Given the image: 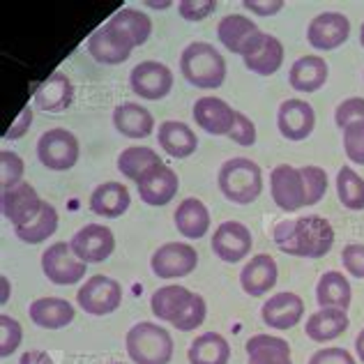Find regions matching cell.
I'll return each instance as SVG.
<instances>
[{
    "label": "cell",
    "instance_id": "cell-8",
    "mask_svg": "<svg viewBox=\"0 0 364 364\" xmlns=\"http://www.w3.org/2000/svg\"><path fill=\"white\" fill-rule=\"evenodd\" d=\"M242 60L249 72H254L258 76H272L284 65V44L274 35L258 31L245 44Z\"/></svg>",
    "mask_w": 364,
    "mask_h": 364
},
{
    "label": "cell",
    "instance_id": "cell-3",
    "mask_svg": "<svg viewBox=\"0 0 364 364\" xmlns=\"http://www.w3.org/2000/svg\"><path fill=\"white\" fill-rule=\"evenodd\" d=\"M219 189L235 205H249L263 191V171L247 157H233L219 168Z\"/></svg>",
    "mask_w": 364,
    "mask_h": 364
},
{
    "label": "cell",
    "instance_id": "cell-11",
    "mask_svg": "<svg viewBox=\"0 0 364 364\" xmlns=\"http://www.w3.org/2000/svg\"><path fill=\"white\" fill-rule=\"evenodd\" d=\"M350 37V21L341 12H323L306 26V42L316 51H334Z\"/></svg>",
    "mask_w": 364,
    "mask_h": 364
},
{
    "label": "cell",
    "instance_id": "cell-50",
    "mask_svg": "<svg viewBox=\"0 0 364 364\" xmlns=\"http://www.w3.org/2000/svg\"><path fill=\"white\" fill-rule=\"evenodd\" d=\"M245 7L252 14H256V16H272V14L279 12V9H284V3H282V0H272V3H258V0H247Z\"/></svg>",
    "mask_w": 364,
    "mask_h": 364
},
{
    "label": "cell",
    "instance_id": "cell-28",
    "mask_svg": "<svg viewBox=\"0 0 364 364\" xmlns=\"http://www.w3.org/2000/svg\"><path fill=\"white\" fill-rule=\"evenodd\" d=\"M173 217H176L178 233L182 237H189V240L205 237V233L210 231V210L200 198L189 196L185 200H180Z\"/></svg>",
    "mask_w": 364,
    "mask_h": 364
},
{
    "label": "cell",
    "instance_id": "cell-35",
    "mask_svg": "<svg viewBox=\"0 0 364 364\" xmlns=\"http://www.w3.org/2000/svg\"><path fill=\"white\" fill-rule=\"evenodd\" d=\"M157 164H161V159H159L157 152L148 146L124 148L118 155V171L127 180H134V182H139L150 168H155Z\"/></svg>",
    "mask_w": 364,
    "mask_h": 364
},
{
    "label": "cell",
    "instance_id": "cell-15",
    "mask_svg": "<svg viewBox=\"0 0 364 364\" xmlns=\"http://www.w3.org/2000/svg\"><path fill=\"white\" fill-rule=\"evenodd\" d=\"M44 200L37 194V189L31 185V182H21L12 189H3L0 194V210H3V217L9 224L23 226L31 219H35L42 213Z\"/></svg>",
    "mask_w": 364,
    "mask_h": 364
},
{
    "label": "cell",
    "instance_id": "cell-33",
    "mask_svg": "<svg viewBox=\"0 0 364 364\" xmlns=\"http://www.w3.org/2000/svg\"><path fill=\"white\" fill-rule=\"evenodd\" d=\"M258 33V26L245 14H228L217 26V37L228 51L242 55L245 44L252 40V35Z\"/></svg>",
    "mask_w": 364,
    "mask_h": 364
},
{
    "label": "cell",
    "instance_id": "cell-7",
    "mask_svg": "<svg viewBox=\"0 0 364 364\" xmlns=\"http://www.w3.org/2000/svg\"><path fill=\"white\" fill-rule=\"evenodd\" d=\"M42 270L51 284L72 286V284H79L85 277L88 263H83L81 258L74 254L70 242H53L42 254Z\"/></svg>",
    "mask_w": 364,
    "mask_h": 364
},
{
    "label": "cell",
    "instance_id": "cell-10",
    "mask_svg": "<svg viewBox=\"0 0 364 364\" xmlns=\"http://www.w3.org/2000/svg\"><path fill=\"white\" fill-rule=\"evenodd\" d=\"M134 49L136 44L129 40V35H124L109 21L88 37V53L102 65H120L129 58Z\"/></svg>",
    "mask_w": 364,
    "mask_h": 364
},
{
    "label": "cell",
    "instance_id": "cell-19",
    "mask_svg": "<svg viewBox=\"0 0 364 364\" xmlns=\"http://www.w3.org/2000/svg\"><path fill=\"white\" fill-rule=\"evenodd\" d=\"M304 316V300L298 293L284 291L270 295L261 306V318L270 330H291Z\"/></svg>",
    "mask_w": 364,
    "mask_h": 364
},
{
    "label": "cell",
    "instance_id": "cell-16",
    "mask_svg": "<svg viewBox=\"0 0 364 364\" xmlns=\"http://www.w3.org/2000/svg\"><path fill=\"white\" fill-rule=\"evenodd\" d=\"M210 247H213L215 256L222 258L224 263H237L252 254L254 235L242 222H224L217 226Z\"/></svg>",
    "mask_w": 364,
    "mask_h": 364
},
{
    "label": "cell",
    "instance_id": "cell-37",
    "mask_svg": "<svg viewBox=\"0 0 364 364\" xmlns=\"http://www.w3.org/2000/svg\"><path fill=\"white\" fill-rule=\"evenodd\" d=\"M111 26L120 28L124 35H129V40L136 44V46H143L152 35V21L148 14L139 12V9L134 7H122L118 9L116 14L109 18Z\"/></svg>",
    "mask_w": 364,
    "mask_h": 364
},
{
    "label": "cell",
    "instance_id": "cell-13",
    "mask_svg": "<svg viewBox=\"0 0 364 364\" xmlns=\"http://www.w3.org/2000/svg\"><path fill=\"white\" fill-rule=\"evenodd\" d=\"M70 245L83 263H104L116 252V235L104 224H85L72 235Z\"/></svg>",
    "mask_w": 364,
    "mask_h": 364
},
{
    "label": "cell",
    "instance_id": "cell-36",
    "mask_svg": "<svg viewBox=\"0 0 364 364\" xmlns=\"http://www.w3.org/2000/svg\"><path fill=\"white\" fill-rule=\"evenodd\" d=\"M55 231H58V210H55L51 203H46V200H44L40 215L31 219L28 224L14 228L16 237L26 245H40L44 240H49Z\"/></svg>",
    "mask_w": 364,
    "mask_h": 364
},
{
    "label": "cell",
    "instance_id": "cell-31",
    "mask_svg": "<svg viewBox=\"0 0 364 364\" xmlns=\"http://www.w3.org/2000/svg\"><path fill=\"white\" fill-rule=\"evenodd\" d=\"M31 321L37 325V328L44 330H60L67 328L74 321V306L63 300V298H40L31 302Z\"/></svg>",
    "mask_w": 364,
    "mask_h": 364
},
{
    "label": "cell",
    "instance_id": "cell-21",
    "mask_svg": "<svg viewBox=\"0 0 364 364\" xmlns=\"http://www.w3.org/2000/svg\"><path fill=\"white\" fill-rule=\"evenodd\" d=\"M279 267H277V261L270 254H258L252 256L242 272H240V286L247 295L252 298H261V295L270 293L274 289L277 279H279Z\"/></svg>",
    "mask_w": 364,
    "mask_h": 364
},
{
    "label": "cell",
    "instance_id": "cell-24",
    "mask_svg": "<svg viewBox=\"0 0 364 364\" xmlns=\"http://www.w3.org/2000/svg\"><path fill=\"white\" fill-rule=\"evenodd\" d=\"M157 143L161 146V150L168 152V155L176 159H187L194 155L198 148V139L194 129L178 120H164L159 124Z\"/></svg>",
    "mask_w": 364,
    "mask_h": 364
},
{
    "label": "cell",
    "instance_id": "cell-54",
    "mask_svg": "<svg viewBox=\"0 0 364 364\" xmlns=\"http://www.w3.org/2000/svg\"><path fill=\"white\" fill-rule=\"evenodd\" d=\"M171 3H148V7H152V9H166Z\"/></svg>",
    "mask_w": 364,
    "mask_h": 364
},
{
    "label": "cell",
    "instance_id": "cell-5",
    "mask_svg": "<svg viewBox=\"0 0 364 364\" xmlns=\"http://www.w3.org/2000/svg\"><path fill=\"white\" fill-rule=\"evenodd\" d=\"M79 139L70 129L53 127L37 141V159L49 171H70L79 161Z\"/></svg>",
    "mask_w": 364,
    "mask_h": 364
},
{
    "label": "cell",
    "instance_id": "cell-47",
    "mask_svg": "<svg viewBox=\"0 0 364 364\" xmlns=\"http://www.w3.org/2000/svg\"><path fill=\"white\" fill-rule=\"evenodd\" d=\"M341 263H343V270L348 274L358 277V279H364V245L353 242V245L343 247Z\"/></svg>",
    "mask_w": 364,
    "mask_h": 364
},
{
    "label": "cell",
    "instance_id": "cell-49",
    "mask_svg": "<svg viewBox=\"0 0 364 364\" xmlns=\"http://www.w3.org/2000/svg\"><path fill=\"white\" fill-rule=\"evenodd\" d=\"M31 124H33V109H31V107H23L21 116H18L12 124H9V129L3 134V139H5V141H18V139L26 136V134H28V129H31Z\"/></svg>",
    "mask_w": 364,
    "mask_h": 364
},
{
    "label": "cell",
    "instance_id": "cell-17",
    "mask_svg": "<svg viewBox=\"0 0 364 364\" xmlns=\"http://www.w3.org/2000/svg\"><path fill=\"white\" fill-rule=\"evenodd\" d=\"M277 127L279 134L289 141H304L311 136L316 127V111L304 100H286L277 111Z\"/></svg>",
    "mask_w": 364,
    "mask_h": 364
},
{
    "label": "cell",
    "instance_id": "cell-52",
    "mask_svg": "<svg viewBox=\"0 0 364 364\" xmlns=\"http://www.w3.org/2000/svg\"><path fill=\"white\" fill-rule=\"evenodd\" d=\"M355 350H358V358H360L362 364H364V330L355 337Z\"/></svg>",
    "mask_w": 364,
    "mask_h": 364
},
{
    "label": "cell",
    "instance_id": "cell-9",
    "mask_svg": "<svg viewBox=\"0 0 364 364\" xmlns=\"http://www.w3.org/2000/svg\"><path fill=\"white\" fill-rule=\"evenodd\" d=\"M198 252L187 242H166L150 258V267L159 279H176L187 277L196 270Z\"/></svg>",
    "mask_w": 364,
    "mask_h": 364
},
{
    "label": "cell",
    "instance_id": "cell-34",
    "mask_svg": "<svg viewBox=\"0 0 364 364\" xmlns=\"http://www.w3.org/2000/svg\"><path fill=\"white\" fill-rule=\"evenodd\" d=\"M191 298H194V293H191L189 289H185V286H178V284L164 286V289H157L155 293H152L150 309L159 321L173 323L180 316V311L189 304Z\"/></svg>",
    "mask_w": 364,
    "mask_h": 364
},
{
    "label": "cell",
    "instance_id": "cell-18",
    "mask_svg": "<svg viewBox=\"0 0 364 364\" xmlns=\"http://www.w3.org/2000/svg\"><path fill=\"white\" fill-rule=\"evenodd\" d=\"M139 196L143 203L148 205H166L171 200L176 198L178 189H180V180H178V173L168 164H157L155 168H150L146 176H143L139 182Z\"/></svg>",
    "mask_w": 364,
    "mask_h": 364
},
{
    "label": "cell",
    "instance_id": "cell-2",
    "mask_svg": "<svg viewBox=\"0 0 364 364\" xmlns=\"http://www.w3.org/2000/svg\"><path fill=\"white\" fill-rule=\"evenodd\" d=\"M182 76L200 90H215L226 79V60L213 44L191 42L180 55Z\"/></svg>",
    "mask_w": 364,
    "mask_h": 364
},
{
    "label": "cell",
    "instance_id": "cell-29",
    "mask_svg": "<svg viewBox=\"0 0 364 364\" xmlns=\"http://www.w3.org/2000/svg\"><path fill=\"white\" fill-rule=\"evenodd\" d=\"M316 302H318L321 309L348 311V306L353 302V289L346 274L337 270L325 272L318 279V284H316Z\"/></svg>",
    "mask_w": 364,
    "mask_h": 364
},
{
    "label": "cell",
    "instance_id": "cell-48",
    "mask_svg": "<svg viewBox=\"0 0 364 364\" xmlns=\"http://www.w3.org/2000/svg\"><path fill=\"white\" fill-rule=\"evenodd\" d=\"M309 364H355V358L346 348H321L309 358Z\"/></svg>",
    "mask_w": 364,
    "mask_h": 364
},
{
    "label": "cell",
    "instance_id": "cell-20",
    "mask_svg": "<svg viewBox=\"0 0 364 364\" xmlns=\"http://www.w3.org/2000/svg\"><path fill=\"white\" fill-rule=\"evenodd\" d=\"M191 116L200 129H205L213 136H228L235 124V109L228 102L213 97V95L196 100Z\"/></svg>",
    "mask_w": 364,
    "mask_h": 364
},
{
    "label": "cell",
    "instance_id": "cell-22",
    "mask_svg": "<svg viewBox=\"0 0 364 364\" xmlns=\"http://www.w3.org/2000/svg\"><path fill=\"white\" fill-rule=\"evenodd\" d=\"M35 107L46 113L67 111L74 102V85L65 72H53L49 79H44L35 90Z\"/></svg>",
    "mask_w": 364,
    "mask_h": 364
},
{
    "label": "cell",
    "instance_id": "cell-40",
    "mask_svg": "<svg viewBox=\"0 0 364 364\" xmlns=\"http://www.w3.org/2000/svg\"><path fill=\"white\" fill-rule=\"evenodd\" d=\"M205 314H208L205 300L200 298L198 293H194V298L189 300V304L180 311V316L171 325H173V328L180 330V332H191V330H196V328H200V325H203Z\"/></svg>",
    "mask_w": 364,
    "mask_h": 364
},
{
    "label": "cell",
    "instance_id": "cell-14",
    "mask_svg": "<svg viewBox=\"0 0 364 364\" xmlns=\"http://www.w3.org/2000/svg\"><path fill=\"white\" fill-rule=\"evenodd\" d=\"M270 191L277 208L284 210V213H298V210L306 205L302 173L300 168H295L291 164H279L272 168Z\"/></svg>",
    "mask_w": 364,
    "mask_h": 364
},
{
    "label": "cell",
    "instance_id": "cell-56",
    "mask_svg": "<svg viewBox=\"0 0 364 364\" xmlns=\"http://www.w3.org/2000/svg\"><path fill=\"white\" fill-rule=\"evenodd\" d=\"M111 364H122V362H111Z\"/></svg>",
    "mask_w": 364,
    "mask_h": 364
},
{
    "label": "cell",
    "instance_id": "cell-25",
    "mask_svg": "<svg viewBox=\"0 0 364 364\" xmlns=\"http://www.w3.org/2000/svg\"><path fill=\"white\" fill-rule=\"evenodd\" d=\"M132 196L122 182H102L90 194V210L97 217L116 219L129 210Z\"/></svg>",
    "mask_w": 364,
    "mask_h": 364
},
{
    "label": "cell",
    "instance_id": "cell-44",
    "mask_svg": "<svg viewBox=\"0 0 364 364\" xmlns=\"http://www.w3.org/2000/svg\"><path fill=\"white\" fill-rule=\"evenodd\" d=\"M334 122L341 132L353 122H364V100L362 97H348L334 109Z\"/></svg>",
    "mask_w": 364,
    "mask_h": 364
},
{
    "label": "cell",
    "instance_id": "cell-38",
    "mask_svg": "<svg viewBox=\"0 0 364 364\" xmlns=\"http://www.w3.org/2000/svg\"><path fill=\"white\" fill-rule=\"evenodd\" d=\"M339 203L348 210H364V180L353 166H341L337 173Z\"/></svg>",
    "mask_w": 364,
    "mask_h": 364
},
{
    "label": "cell",
    "instance_id": "cell-1",
    "mask_svg": "<svg viewBox=\"0 0 364 364\" xmlns=\"http://www.w3.org/2000/svg\"><path fill=\"white\" fill-rule=\"evenodd\" d=\"M272 235L279 252L300 258H321L334 247V228L321 215L286 219L274 226Z\"/></svg>",
    "mask_w": 364,
    "mask_h": 364
},
{
    "label": "cell",
    "instance_id": "cell-32",
    "mask_svg": "<svg viewBox=\"0 0 364 364\" xmlns=\"http://www.w3.org/2000/svg\"><path fill=\"white\" fill-rule=\"evenodd\" d=\"M189 364H228L231 360V346L224 334L203 332L189 343Z\"/></svg>",
    "mask_w": 364,
    "mask_h": 364
},
{
    "label": "cell",
    "instance_id": "cell-30",
    "mask_svg": "<svg viewBox=\"0 0 364 364\" xmlns=\"http://www.w3.org/2000/svg\"><path fill=\"white\" fill-rule=\"evenodd\" d=\"M348 325H350L348 314L343 309H318L306 318L304 332L311 341L325 343L341 337L348 330Z\"/></svg>",
    "mask_w": 364,
    "mask_h": 364
},
{
    "label": "cell",
    "instance_id": "cell-43",
    "mask_svg": "<svg viewBox=\"0 0 364 364\" xmlns=\"http://www.w3.org/2000/svg\"><path fill=\"white\" fill-rule=\"evenodd\" d=\"M343 150L350 164L364 166V122H353L343 129Z\"/></svg>",
    "mask_w": 364,
    "mask_h": 364
},
{
    "label": "cell",
    "instance_id": "cell-26",
    "mask_svg": "<svg viewBox=\"0 0 364 364\" xmlns=\"http://www.w3.org/2000/svg\"><path fill=\"white\" fill-rule=\"evenodd\" d=\"M328 74L330 67L325 58H321V55H302L291 65L289 83L298 92H316L328 81Z\"/></svg>",
    "mask_w": 364,
    "mask_h": 364
},
{
    "label": "cell",
    "instance_id": "cell-12",
    "mask_svg": "<svg viewBox=\"0 0 364 364\" xmlns=\"http://www.w3.org/2000/svg\"><path fill=\"white\" fill-rule=\"evenodd\" d=\"M129 85L141 100H150V102L164 100L171 92V88H173V72L164 63L143 60L132 70Z\"/></svg>",
    "mask_w": 364,
    "mask_h": 364
},
{
    "label": "cell",
    "instance_id": "cell-23",
    "mask_svg": "<svg viewBox=\"0 0 364 364\" xmlns=\"http://www.w3.org/2000/svg\"><path fill=\"white\" fill-rule=\"evenodd\" d=\"M247 364H293L291 343L274 334H254L245 343Z\"/></svg>",
    "mask_w": 364,
    "mask_h": 364
},
{
    "label": "cell",
    "instance_id": "cell-41",
    "mask_svg": "<svg viewBox=\"0 0 364 364\" xmlns=\"http://www.w3.org/2000/svg\"><path fill=\"white\" fill-rule=\"evenodd\" d=\"M23 171H26V164L16 152H12V150L0 152V187L12 189L16 185H21Z\"/></svg>",
    "mask_w": 364,
    "mask_h": 364
},
{
    "label": "cell",
    "instance_id": "cell-55",
    "mask_svg": "<svg viewBox=\"0 0 364 364\" xmlns=\"http://www.w3.org/2000/svg\"><path fill=\"white\" fill-rule=\"evenodd\" d=\"M360 44H362V49H364V23L360 26Z\"/></svg>",
    "mask_w": 364,
    "mask_h": 364
},
{
    "label": "cell",
    "instance_id": "cell-4",
    "mask_svg": "<svg viewBox=\"0 0 364 364\" xmlns=\"http://www.w3.org/2000/svg\"><path fill=\"white\" fill-rule=\"evenodd\" d=\"M124 346L134 364H168L173 358V337L157 323L141 321L127 332Z\"/></svg>",
    "mask_w": 364,
    "mask_h": 364
},
{
    "label": "cell",
    "instance_id": "cell-45",
    "mask_svg": "<svg viewBox=\"0 0 364 364\" xmlns=\"http://www.w3.org/2000/svg\"><path fill=\"white\" fill-rule=\"evenodd\" d=\"M217 9V0H182L178 3V12L185 21H203L213 16Z\"/></svg>",
    "mask_w": 364,
    "mask_h": 364
},
{
    "label": "cell",
    "instance_id": "cell-53",
    "mask_svg": "<svg viewBox=\"0 0 364 364\" xmlns=\"http://www.w3.org/2000/svg\"><path fill=\"white\" fill-rule=\"evenodd\" d=\"M9 300V282H7V277H3V304H7Z\"/></svg>",
    "mask_w": 364,
    "mask_h": 364
},
{
    "label": "cell",
    "instance_id": "cell-39",
    "mask_svg": "<svg viewBox=\"0 0 364 364\" xmlns=\"http://www.w3.org/2000/svg\"><path fill=\"white\" fill-rule=\"evenodd\" d=\"M302 182H304V194H306V205H316L328 191V173L321 166L306 164L300 168Z\"/></svg>",
    "mask_w": 364,
    "mask_h": 364
},
{
    "label": "cell",
    "instance_id": "cell-27",
    "mask_svg": "<svg viewBox=\"0 0 364 364\" xmlns=\"http://www.w3.org/2000/svg\"><path fill=\"white\" fill-rule=\"evenodd\" d=\"M113 124L127 139H148L155 129L152 113L136 102H122L113 111Z\"/></svg>",
    "mask_w": 364,
    "mask_h": 364
},
{
    "label": "cell",
    "instance_id": "cell-6",
    "mask_svg": "<svg viewBox=\"0 0 364 364\" xmlns=\"http://www.w3.org/2000/svg\"><path fill=\"white\" fill-rule=\"evenodd\" d=\"M76 302L85 311L92 316H107L113 314L122 302V286L107 274H92L90 279L76 293Z\"/></svg>",
    "mask_w": 364,
    "mask_h": 364
},
{
    "label": "cell",
    "instance_id": "cell-51",
    "mask_svg": "<svg viewBox=\"0 0 364 364\" xmlns=\"http://www.w3.org/2000/svg\"><path fill=\"white\" fill-rule=\"evenodd\" d=\"M18 364H55V362L49 358V353H44V350H26L21 360H18Z\"/></svg>",
    "mask_w": 364,
    "mask_h": 364
},
{
    "label": "cell",
    "instance_id": "cell-42",
    "mask_svg": "<svg viewBox=\"0 0 364 364\" xmlns=\"http://www.w3.org/2000/svg\"><path fill=\"white\" fill-rule=\"evenodd\" d=\"M21 339H23L21 323L7 314L0 316V355L3 358L12 355V353L21 346Z\"/></svg>",
    "mask_w": 364,
    "mask_h": 364
},
{
    "label": "cell",
    "instance_id": "cell-46",
    "mask_svg": "<svg viewBox=\"0 0 364 364\" xmlns=\"http://www.w3.org/2000/svg\"><path fill=\"white\" fill-rule=\"evenodd\" d=\"M228 139H231L233 143H237V146H254L256 143V124L252 122V118H247L242 111H235V124L231 134H228Z\"/></svg>",
    "mask_w": 364,
    "mask_h": 364
}]
</instances>
